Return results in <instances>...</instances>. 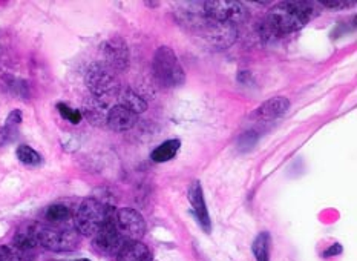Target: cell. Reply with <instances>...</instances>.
Listing matches in <instances>:
<instances>
[{
  "mask_svg": "<svg viewBox=\"0 0 357 261\" xmlns=\"http://www.w3.org/2000/svg\"><path fill=\"white\" fill-rule=\"evenodd\" d=\"M188 198L190 202L192 211H193V214H195V218L198 220V225L203 228L207 234H211L212 220H211V215H208V211H207L203 186H201V183L198 180L190 183V186L188 189Z\"/></svg>",
  "mask_w": 357,
  "mask_h": 261,
  "instance_id": "30bf717a",
  "label": "cell"
},
{
  "mask_svg": "<svg viewBox=\"0 0 357 261\" xmlns=\"http://www.w3.org/2000/svg\"><path fill=\"white\" fill-rule=\"evenodd\" d=\"M354 2H322V6L331 8V10H344V8L353 6Z\"/></svg>",
  "mask_w": 357,
  "mask_h": 261,
  "instance_id": "603a6c76",
  "label": "cell"
},
{
  "mask_svg": "<svg viewBox=\"0 0 357 261\" xmlns=\"http://www.w3.org/2000/svg\"><path fill=\"white\" fill-rule=\"evenodd\" d=\"M153 75L162 88H178L185 82V73L176 54L169 46H160L153 56Z\"/></svg>",
  "mask_w": 357,
  "mask_h": 261,
  "instance_id": "3957f363",
  "label": "cell"
},
{
  "mask_svg": "<svg viewBox=\"0 0 357 261\" xmlns=\"http://www.w3.org/2000/svg\"><path fill=\"white\" fill-rule=\"evenodd\" d=\"M34 232L38 246L51 252H71L79 248L80 234L73 228L59 225H37Z\"/></svg>",
  "mask_w": 357,
  "mask_h": 261,
  "instance_id": "277c9868",
  "label": "cell"
},
{
  "mask_svg": "<svg viewBox=\"0 0 357 261\" xmlns=\"http://www.w3.org/2000/svg\"><path fill=\"white\" fill-rule=\"evenodd\" d=\"M289 107H290V102L285 97H275V98L267 100L266 103H262L258 110L252 114V117L258 119L259 121H270L281 117V115L287 112Z\"/></svg>",
  "mask_w": 357,
  "mask_h": 261,
  "instance_id": "7c38bea8",
  "label": "cell"
},
{
  "mask_svg": "<svg viewBox=\"0 0 357 261\" xmlns=\"http://www.w3.org/2000/svg\"><path fill=\"white\" fill-rule=\"evenodd\" d=\"M103 56L106 66H109L112 71H123L129 66V48L121 37H112L103 45Z\"/></svg>",
  "mask_w": 357,
  "mask_h": 261,
  "instance_id": "9c48e42d",
  "label": "cell"
},
{
  "mask_svg": "<svg viewBox=\"0 0 357 261\" xmlns=\"http://www.w3.org/2000/svg\"><path fill=\"white\" fill-rule=\"evenodd\" d=\"M314 14V5L310 2L279 3L261 22V33L264 37H285L304 28Z\"/></svg>",
  "mask_w": 357,
  "mask_h": 261,
  "instance_id": "6da1fadb",
  "label": "cell"
},
{
  "mask_svg": "<svg viewBox=\"0 0 357 261\" xmlns=\"http://www.w3.org/2000/svg\"><path fill=\"white\" fill-rule=\"evenodd\" d=\"M114 212V207L102 202V200H83L74 214V229L80 235L94 237L112 218Z\"/></svg>",
  "mask_w": 357,
  "mask_h": 261,
  "instance_id": "7a4b0ae2",
  "label": "cell"
},
{
  "mask_svg": "<svg viewBox=\"0 0 357 261\" xmlns=\"http://www.w3.org/2000/svg\"><path fill=\"white\" fill-rule=\"evenodd\" d=\"M33 257H28L15 249L13 244L0 246V261H33Z\"/></svg>",
  "mask_w": 357,
  "mask_h": 261,
  "instance_id": "44dd1931",
  "label": "cell"
},
{
  "mask_svg": "<svg viewBox=\"0 0 357 261\" xmlns=\"http://www.w3.org/2000/svg\"><path fill=\"white\" fill-rule=\"evenodd\" d=\"M342 252V248H340V244H333L331 248L325 252V255H337V253Z\"/></svg>",
  "mask_w": 357,
  "mask_h": 261,
  "instance_id": "cb8c5ba5",
  "label": "cell"
},
{
  "mask_svg": "<svg viewBox=\"0 0 357 261\" xmlns=\"http://www.w3.org/2000/svg\"><path fill=\"white\" fill-rule=\"evenodd\" d=\"M15 156H17L19 161L26 166H38L42 165V156L36 149L31 148L28 144H20L17 151H15Z\"/></svg>",
  "mask_w": 357,
  "mask_h": 261,
  "instance_id": "d6986e66",
  "label": "cell"
},
{
  "mask_svg": "<svg viewBox=\"0 0 357 261\" xmlns=\"http://www.w3.org/2000/svg\"><path fill=\"white\" fill-rule=\"evenodd\" d=\"M84 117H86L92 125L102 126L106 125V119H107V112L109 110L106 107V103L103 102L102 98L97 97H89L86 102H84Z\"/></svg>",
  "mask_w": 357,
  "mask_h": 261,
  "instance_id": "5bb4252c",
  "label": "cell"
},
{
  "mask_svg": "<svg viewBox=\"0 0 357 261\" xmlns=\"http://www.w3.org/2000/svg\"><path fill=\"white\" fill-rule=\"evenodd\" d=\"M71 261H91L88 258H79V260H71Z\"/></svg>",
  "mask_w": 357,
  "mask_h": 261,
  "instance_id": "d4e9b609",
  "label": "cell"
},
{
  "mask_svg": "<svg viewBox=\"0 0 357 261\" xmlns=\"http://www.w3.org/2000/svg\"><path fill=\"white\" fill-rule=\"evenodd\" d=\"M57 110L61 117L68 120L69 123H73V125H79L83 119V114L79 110H74V107L68 106L66 103H57Z\"/></svg>",
  "mask_w": 357,
  "mask_h": 261,
  "instance_id": "7402d4cb",
  "label": "cell"
},
{
  "mask_svg": "<svg viewBox=\"0 0 357 261\" xmlns=\"http://www.w3.org/2000/svg\"><path fill=\"white\" fill-rule=\"evenodd\" d=\"M20 125H22V112L19 110H14L8 114L3 126H0V146L10 144L15 140V138H17Z\"/></svg>",
  "mask_w": 357,
  "mask_h": 261,
  "instance_id": "9a60e30c",
  "label": "cell"
},
{
  "mask_svg": "<svg viewBox=\"0 0 357 261\" xmlns=\"http://www.w3.org/2000/svg\"><path fill=\"white\" fill-rule=\"evenodd\" d=\"M84 82H86V87L92 92V96L102 100L103 97L115 94L120 88L117 75L109 66L102 64H94L88 68Z\"/></svg>",
  "mask_w": 357,
  "mask_h": 261,
  "instance_id": "5b68a950",
  "label": "cell"
},
{
  "mask_svg": "<svg viewBox=\"0 0 357 261\" xmlns=\"http://www.w3.org/2000/svg\"><path fill=\"white\" fill-rule=\"evenodd\" d=\"M120 105L129 107V110L132 112H135L137 115L138 114H143L147 110V103L144 102V98L139 97L137 92L130 91V89H126V91L121 92Z\"/></svg>",
  "mask_w": 357,
  "mask_h": 261,
  "instance_id": "ac0fdd59",
  "label": "cell"
},
{
  "mask_svg": "<svg viewBox=\"0 0 357 261\" xmlns=\"http://www.w3.org/2000/svg\"><path fill=\"white\" fill-rule=\"evenodd\" d=\"M124 243L126 241H124V238L120 235L117 228H115L112 218L94 235V248L102 255H117Z\"/></svg>",
  "mask_w": 357,
  "mask_h": 261,
  "instance_id": "ba28073f",
  "label": "cell"
},
{
  "mask_svg": "<svg viewBox=\"0 0 357 261\" xmlns=\"http://www.w3.org/2000/svg\"><path fill=\"white\" fill-rule=\"evenodd\" d=\"M138 115L132 112L129 107L123 105H115L112 106L109 112H107L106 125L109 126L115 133H124V130H129L135 126Z\"/></svg>",
  "mask_w": 357,
  "mask_h": 261,
  "instance_id": "8fae6325",
  "label": "cell"
},
{
  "mask_svg": "<svg viewBox=\"0 0 357 261\" xmlns=\"http://www.w3.org/2000/svg\"><path fill=\"white\" fill-rule=\"evenodd\" d=\"M270 248H271V237L268 232H261L255 238L252 251L256 261H270Z\"/></svg>",
  "mask_w": 357,
  "mask_h": 261,
  "instance_id": "e0dca14e",
  "label": "cell"
},
{
  "mask_svg": "<svg viewBox=\"0 0 357 261\" xmlns=\"http://www.w3.org/2000/svg\"><path fill=\"white\" fill-rule=\"evenodd\" d=\"M203 11L207 19L220 23H230L235 27L247 17L245 6L241 2H231V0L203 2Z\"/></svg>",
  "mask_w": 357,
  "mask_h": 261,
  "instance_id": "52a82bcc",
  "label": "cell"
},
{
  "mask_svg": "<svg viewBox=\"0 0 357 261\" xmlns=\"http://www.w3.org/2000/svg\"><path fill=\"white\" fill-rule=\"evenodd\" d=\"M180 148H181V142L178 140V138H170V140L162 142L152 151L151 158L155 161V163H166V161H170L176 156Z\"/></svg>",
  "mask_w": 357,
  "mask_h": 261,
  "instance_id": "2e32d148",
  "label": "cell"
},
{
  "mask_svg": "<svg viewBox=\"0 0 357 261\" xmlns=\"http://www.w3.org/2000/svg\"><path fill=\"white\" fill-rule=\"evenodd\" d=\"M45 217L50 223H52V225H60V223H65L66 220H69V217H71V211H69V207L66 204H51L48 209H46Z\"/></svg>",
  "mask_w": 357,
  "mask_h": 261,
  "instance_id": "ffe728a7",
  "label": "cell"
},
{
  "mask_svg": "<svg viewBox=\"0 0 357 261\" xmlns=\"http://www.w3.org/2000/svg\"><path fill=\"white\" fill-rule=\"evenodd\" d=\"M112 221L126 243L139 241L146 234V221L143 215L132 207H121L115 211Z\"/></svg>",
  "mask_w": 357,
  "mask_h": 261,
  "instance_id": "8992f818",
  "label": "cell"
},
{
  "mask_svg": "<svg viewBox=\"0 0 357 261\" xmlns=\"http://www.w3.org/2000/svg\"><path fill=\"white\" fill-rule=\"evenodd\" d=\"M117 261H152V253L142 241H128L119 251Z\"/></svg>",
  "mask_w": 357,
  "mask_h": 261,
  "instance_id": "4fadbf2b",
  "label": "cell"
}]
</instances>
